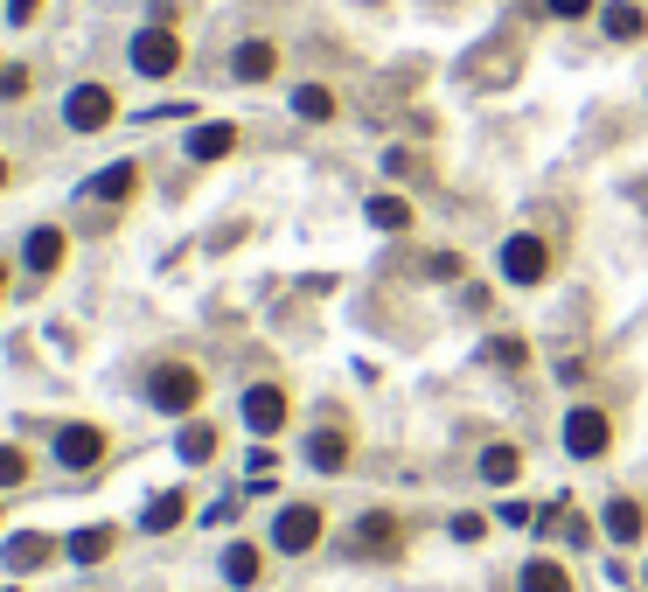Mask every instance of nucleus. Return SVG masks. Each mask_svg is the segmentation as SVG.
Returning a JSON list of instances; mask_svg holds the SVG:
<instances>
[{"instance_id": "obj_33", "label": "nucleus", "mask_w": 648, "mask_h": 592, "mask_svg": "<svg viewBox=\"0 0 648 592\" xmlns=\"http://www.w3.org/2000/svg\"><path fill=\"white\" fill-rule=\"evenodd\" d=\"M0 189H8V161H0Z\"/></svg>"}, {"instance_id": "obj_35", "label": "nucleus", "mask_w": 648, "mask_h": 592, "mask_svg": "<svg viewBox=\"0 0 648 592\" xmlns=\"http://www.w3.org/2000/svg\"><path fill=\"white\" fill-rule=\"evenodd\" d=\"M0 592H21V585H0Z\"/></svg>"}, {"instance_id": "obj_12", "label": "nucleus", "mask_w": 648, "mask_h": 592, "mask_svg": "<svg viewBox=\"0 0 648 592\" xmlns=\"http://www.w3.org/2000/svg\"><path fill=\"white\" fill-rule=\"evenodd\" d=\"M230 147H238V126L210 119V126H196V133H189V161H223Z\"/></svg>"}, {"instance_id": "obj_4", "label": "nucleus", "mask_w": 648, "mask_h": 592, "mask_svg": "<svg viewBox=\"0 0 648 592\" xmlns=\"http://www.w3.org/2000/svg\"><path fill=\"white\" fill-rule=\"evenodd\" d=\"M607 440H614L607 411L600 404H572V419H565V446H572V460H600Z\"/></svg>"}, {"instance_id": "obj_18", "label": "nucleus", "mask_w": 648, "mask_h": 592, "mask_svg": "<svg viewBox=\"0 0 648 592\" xmlns=\"http://www.w3.org/2000/svg\"><path fill=\"white\" fill-rule=\"evenodd\" d=\"M524 592H572V572L558 558H530L524 564Z\"/></svg>"}, {"instance_id": "obj_23", "label": "nucleus", "mask_w": 648, "mask_h": 592, "mask_svg": "<svg viewBox=\"0 0 648 592\" xmlns=\"http://www.w3.org/2000/svg\"><path fill=\"white\" fill-rule=\"evenodd\" d=\"M370 223L377 230H411V202L405 195H370Z\"/></svg>"}, {"instance_id": "obj_30", "label": "nucleus", "mask_w": 648, "mask_h": 592, "mask_svg": "<svg viewBox=\"0 0 648 592\" xmlns=\"http://www.w3.org/2000/svg\"><path fill=\"white\" fill-rule=\"evenodd\" d=\"M0 98H29V70H0Z\"/></svg>"}, {"instance_id": "obj_15", "label": "nucleus", "mask_w": 648, "mask_h": 592, "mask_svg": "<svg viewBox=\"0 0 648 592\" xmlns=\"http://www.w3.org/2000/svg\"><path fill=\"white\" fill-rule=\"evenodd\" d=\"M21 259H29V272H57L63 265V230H29V251H21Z\"/></svg>"}, {"instance_id": "obj_29", "label": "nucleus", "mask_w": 648, "mask_h": 592, "mask_svg": "<svg viewBox=\"0 0 648 592\" xmlns=\"http://www.w3.org/2000/svg\"><path fill=\"white\" fill-rule=\"evenodd\" d=\"M544 8H551L558 21H586V14H592V0H544Z\"/></svg>"}, {"instance_id": "obj_28", "label": "nucleus", "mask_w": 648, "mask_h": 592, "mask_svg": "<svg viewBox=\"0 0 648 592\" xmlns=\"http://www.w3.org/2000/svg\"><path fill=\"white\" fill-rule=\"evenodd\" d=\"M453 536H460V544H481V536H488V516H475V509H468V516H453Z\"/></svg>"}, {"instance_id": "obj_2", "label": "nucleus", "mask_w": 648, "mask_h": 592, "mask_svg": "<svg viewBox=\"0 0 648 592\" xmlns=\"http://www.w3.org/2000/svg\"><path fill=\"white\" fill-rule=\"evenodd\" d=\"M126 57H133L140 77H175V70H181V36H175V29H140Z\"/></svg>"}, {"instance_id": "obj_19", "label": "nucleus", "mask_w": 648, "mask_h": 592, "mask_svg": "<svg viewBox=\"0 0 648 592\" xmlns=\"http://www.w3.org/2000/svg\"><path fill=\"white\" fill-rule=\"evenodd\" d=\"M600 29H607L614 42H641V29H648V14L635 8V0H620V8H607V14H600Z\"/></svg>"}, {"instance_id": "obj_16", "label": "nucleus", "mask_w": 648, "mask_h": 592, "mask_svg": "<svg viewBox=\"0 0 648 592\" xmlns=\"http://www.w3.org/2000/svg\"><path fill=\"white\" fill-rule=\"evenodd\" d=\"M112 544H119L112 523H91V530H77V536H70V558H77V564H106Z\"/></svg>"}, {"instance_id": "obj_6", "label": "nucleus", "mask_w": 648, "mask_h": 592, "mask_svg": "<svg viewBox=\"0 0 648 592\" xmlns=\"http://www.w3.org/2000/svg\"><path fill=\"white\" fill-rule=\"evenodd\" d=\"M349 551H356V558H398V551H405L398 516H383V509H377V516H362L356 536H349Z\"/></svg>"}, {"instance_id": "obj_14", "label": "nucleus", "mask_w": 648, "mask_h": 592, "mask_svg": "<svg viewBox=\"0 0 648 592\" xmlns=\"http://www.w3.org/2000/svg\"><path fill=\"white\" fill-rule=\"evenodd\" d=\"M307 468L342 474L349 468V432H315V440H307Z\"/></svg>"}, {"instance_id": "obj_3", "label": "nucleus", "mask_w": 648, "mask_h": 592, "mask_svg": "<svg viewBox=\"0 0 648 592\" xmlns=\"http://www.w3.org/2000/svg\"><path fill=\"white\" fill-rule=\"evenodd\" d=\"M112 91L106 84H77L70 98H63V126H70V133H106V126H112Z\"/></svg>"}, {"instance_id": "obj_20", "label": "nucleus", "mask_w": 648, "mask_h": 592, "mask_svg": "<svg viewBox=\"0 0 648 592\" xmlns=\"http://www.w3.org/2000/svg\"><path fill=\"white\" fill-rule=\"evenodd\" d=\"M49 551H57V544H49L42 530H21L8 544V564H14V572H36V564H49Z\"/></svg>"}, {"instance_id": "obj_9", "label": "nucleus", "mask_w": 648, "mask_h": 592, "mask_svg": "<svg viewBox=\"0 0 648 592\" xmlns=\"http://www.w3.org/2000/svg\"><path fill=\"white\" fill-rule=\"evenodd\" d=\"M245 425L251 432H279L287 425V391H279V383H251L245 391Z\"/></svg>"}, {"instance_id": "obj_26", "label": "nucleus", "mask_w": 648, "mask_h": 592, "mask_svg": "<svg viewBox=\"0 0 648 592\" xmlns=\"http://www.w3.org/2000/svg\"><path fill=\"white\" fill-rule=\"evenodd\" d=\"M488 355H496L502 370H524V363H530V342H516V334H496V342H488Z\"/></svg>"}, {"instance_id": "obj_10", "label": "nucleus", "mask_w": 648, "mask_h": 592, "mask_svg": "<svg viewBox=\"0 0 648 592\" xmlns=\"http://www.w3.org/2000/svg\"><path fill=\"white\" fill-rule=\"evenodd\" d=\"M91 195H98V202H133V195H140V161L98 168V174H91Z\"/></svg>"}, {"instance_id": "obj_34", "label": "nucleus", "mask_w": 648, "mask_h": 592, "mask_svg": "<svg viewBox=\"0 0 648 592\" xmlns=\"http://www.w3.org/2000/svg\"><path fill=\"white\" fill-rule=\"evenodd\" d=\"M0 293H8V265H0Z\"/></svg>"}, {"instance_id": "obj_5", "label": "nucleus", "mask_w": 648, "mask_h": 592, "mask_svg": "<svg viewBox=\"0 0 648 592\" xmlns=\"http://www.w3.org/2000/svg\"><path fill=\"white\" fill-rule=\"evenodd\" d=\"M272 544L300 558V551H315L321 544V509L315 502H293V509H279V523H272Z\"/></svg>"}, {"instance_id": "obj_7", "label": "nucleus", "mask_w": 648, "mask_h": 592, "mask_svg": "<svg viewBox=\"0 0 648 592\" xmlns=\"http://www.w3.org/2000/svg\"><path fill=\"white\" fill-rule=\"evenodd\" d=\"M544 272H551V251H544V238H509V244H502V279H516V287H537Z\"/></svg>"}, {"instance_id": "obj_17", "label": "nucleus", "mask_w": 648, "mask_h": 592, "mask_svg": "<svg viewBox=\"0 0 648 592\" xmlns=\"http://www.w3.org/2000/svg\"><path fill=\"white\" fill-rule=\"evenodd\" d=\"M516 474H524V453H516L509 440H496V446L481 453V481H496V488H509Z\"/></svg>"}, {"instance_id": "obj_8", "label": "nucleus", "mask_w": 648, "mask_h": 592, "mask_svg": "<svg viewBox=\"0 0 648 592\" xmlns=\"http://www.w3.org/2000/svg\"><path fill=\"white\" fill-rule=\"evenodd\" d=\"M57 460L70 474L77 468H98V460H106V432H98V425H63L57 432Z\"/></svg>"}, {"instance_id": "obj_22", "label": "nucleus", "mask_w": 648, "mask_h": 592, "mask_svg": "<svg viewBox=\"0 0 648 592\" xmlns=\"http://www.w3.org/2000/svg\"><path fill=\"white\" fill-rule=\"evenodd\" d=\"M181 516H189V495H153V502H147V516H140V523H147L153 536H161V530H175Z\"/></svg>"}, {"instance_id": "obj_25", "label": "nucleus", "mask_w": 648, "mask_h": 592, "mask_svg": "<svg viewBox=\"0 0 648 592\" xmlns=\"http://www.w3.org/2000/svg\"><path fill=\"white\" fill-rule=\"evenodd\" d=\"M293 112H300V119H335V98H328L321 84H300V91H293Z\"/></svg>"}, {"instance_id": "obj_31", "label": "nucleus", "mask_w": 648, "mask_h": 592, "mask_svg": "<svg viewBox=\"0 0 648 592\" xmlns=\"http://www.w3.org/2000/svg\"><path fill=\"white\" fill-rule=\"evenodd\" d=\"M496 516H502L509 530H524V523H537V516H530V502H509V509H496Z\"/></svg>"}, {"instance_id": "obj_32", "label": "nucleus", "mask_w": 648, "mask_h": 592, "mask_svg": "<svg viewBox=\"0 0 648 592\" xmlns=\"http://www.w3.org/2000/svg\"><path fill=\"white\" fill-rule=\"evenodd\" d=\"M42 14V0H8V21H14V29H21V21H36Z\"/></svg>"}, {"instance_id": "obj_11", "label": "nucleus", "mask_w": 648, "mask_h": 592, "mask_svg": "<svg viewBox=\"0 0 648 592\" xmlns=\"http://www.w3.org/2000/svg\"><path fill=\"white\" fill-rule=\"evenodd\" d=\"M607 536H614V544H641V536H648V509L635 495H614L607 502Z\"/></svg>"}, {"instance_id": "obj_13", "label": "nucleus", "mask_w": 648, "mask_h": 592, "mask_svg": "<svg viewBox=\"0 0 648 592\" xmlns=\"http://www.w3.org/2000/svg\"><path fill=\"white\" fill-rule=\"evenodd\" d=\"M230 70H238V84H266V77L279 70V49H272V42H238Z\"/></svg>"}, {"instance_id": "obj_27", "label": "nucleus", "mask_w": 648, "mask_h": 592, "mask_svg": "<svg viewBox=\"0 0 648 592\" xmlns=\"http://www.w3.org/2000/svg\"><path fill=\"white\" fill-rule=\"evenodd\" d=\"M29 481V453L21 446H0V488H21Z\"/></svg>"}, {"instance_id": "obj_1", "label": "nucleus", "mask_w": 648, "mask_h": 592, "mask_svg": "<svg viewBox=\"0 0 648 592\" xmlns=\"http://www.w3.org/2000/svg\"><path fill=\"white\" fill-rule=\"evenodd\" d=\"M147 404L153 411H175V419H189V411L202 404V370L196 363H161L147 377Z\"/></svg>"}, {"instance_id": "obj_24", "label": "nucleus", "mask_w": 648, "mask_h": 592, "mask_svg": "<svg viewBox=\"0 0 648 592\" xmlns=\"http://www.w3.org/2000/svg\"><path fill=\"white\" fill-rule=\"evenodd\" d=\"M175 453H181V460H189V468H196V460H210V453H217V432L202 425V419H196V425H181V440H175Z\"/></svg>"}, {"instance_id": "obj_21", "label": "nucleus", "mask_w": 648, "mask_h": 592, "mask_svg": "<svg viewBox=\"0 0 648 592\" xmlns=\"http://www.w3.org/2000/svg\"><path fill=\"white\" fill-rule=\"evenodd\" d=\"M258 564H266V558H258V544H230L223 551V579L230 585H258Z\"/></svg>"}]
</instances>
